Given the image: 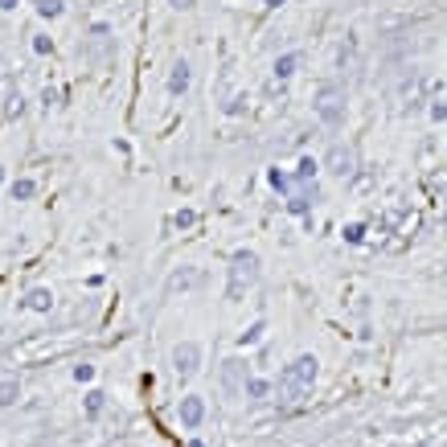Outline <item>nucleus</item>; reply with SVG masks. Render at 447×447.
<instances>
[{
  "label": "nucleus",
  "instance_id": "nucleus-1",
  "mask_svg": "<svg viewBox=\"0 0 447 447\" xmlns=\"http://www.w3.org/2000/svg\"><path fill=\"white\" fill-rule=\"evenodd\" d=\"M316 369H320V361H316L312 353H300V357L287 361L283 373H279V382H275L279 403H304L316 386Z\"/></svg>",
  "mask_w": 447,
  "mask_h": 447
},
{
  "label": "nucleus",
  "instance_id": "nucleus-2",
  "mask_svg": "<svg viewBox=\"0 0 447 447\" xmlns=\"http://www.w3.org/2000/svg\"><path fill=\"white\" fill-rule=\"evenodd\" d=\"M263 259L255 251H234L230 255V283H226V300H242V292L259 279Z\"/></svg>",
  "mask_w": 447,
  "mask_h": 447
},
{
  "label": "nucleus",
  "instance_id": "nucleus-3",
  "mask_svg": "<svg viewBox=\"0 0 447 447\" xmlns=\"http://www.w3.org/2000/svg\"><path fill=\"white\" fill-rule=\"evenodd\" d=\"M312 107H316V115H320V124L341 128V124H345V87H337V83H320Z\"/></svg>",
  "mask_w": 447,
  "mask_h": 447
},
{
  "label": "nucleus",
  "instance_id": "nucleus-4",
  "mask_svg": "<svg viewBox=\"0 0 447 447\" xmlns=\"http://www.w3.org/2000/svg\"><path fill=\"white\" fill-rule=\"evenodd\" d=\"M324 169L341 180L357 177V148H353V144H332V148L324 152Z\"/></svg>",
  "mask_w": 447,
  "mask_h": 447
},
{
  "label": "nucleus",
  "instance_id": "nucleus-5",
  "mask_svg": "<svg viewBox=\"0 0 447 447\" xmlns=\"http://www.w3.org/2000/svg\"><path fill=\"white\" fill-rule=\"evenodd\" d=\"M173 369H177L180 382H189L201 369V345L197 341H180L177 349H173Z\"/></svg>",
  "mask_w": 447,
  "mask_h": 447
},
{
  "label": "nucleus",
  "instance_id": "nucleus-6",
  "mask_svg": "<svg viewBox=\"0 0 447 447\" xmlns=\"http://www.w3.org/2000/svg\"><path fill=\"white\" fill-rule=\"evenodd\" d=\"M246 382H251V378H246V365H242V361H238V357L222 361V390H226V394H242V390H246Z\"/></svg>",
  "mask_w": 447,
  "mask_h": 447
},
{
  "label": "nucleus",
  "instance_id": "nucleus-7",
  "mask_svg": "<svg viewBox=\"0 0 447 447\" xmlns=\"http://www.w3.org/2000/svg\"><path fill=\"white\" fill-rule=\"evenodd\" d=\"M201 419H205V398H197V394H189V398H180V423L193 431V427H201Z\"/></svg>",
  "mask_w": 447,
  "mask_h": 447
},
{
  "label": "nucleus",
  "instance_id": "nucleus-8",
  "mask_svg": "<svg viewBox=\"0 0 447 447\" xmlns=\"http://www.w3.org/2000/svg\"><path fill=\"white\" fill-rule=\"evenodd\" d=\"M189 83H193V66H189V62H177L173 74H169V94H185Z\"/></svg>",
  "mask_w": 447,
  "mask_h": 447
},
{
  "label": "nucleus",
  "instance_id": "nucleus-9",
  "mask_svg": "<svg viewBox=\"0 0 447 447\" xmlns=\"http://www.w3.org/2000/svg\"><path fill=\"white\" fill-rule=\"evenodd\" d=\"M25 308H29V312H49V308H53V292H49V287H33V292L25 296Z\"/></svg>",
  "mask_w": 447,
  "mask_h": 447
},
{
  "label": "nucleus",
  "instance_id": "nucleus-10",
  "mask_svg": "<svg viewBox=\"0 0 447 447\" xmlns=\"http://www.w3.org/2000/svg\"><path fill=\"white\" fill-rule=\"evenodd\" d=\"M267 180L275 185V189H279V193H287V197H292V193H296V185H300V180L292 177V173H279V169H271Z\"/></svg>",
  "mask_w": 447,
  "mask_h": 447
},
{
  "label": "nucleus",
  "instance_id": "nucleus-11",
  "mask_svg": "<svg viewBox=\"0 0 447 447\" xmlns=\"http://www.w3.org/2000/svg\"><path fill=\"white\" fill-rule=\"evenodd\" d=\"M242 394H246L251 403H263V398H267V394H271V382H263V378H251Z\"/></svg>",
  "mask_w": 447,
  "mask_h": 447
},
{
  "label": "nucleus",
  "instance_id": "nucleus-12",
  "mask_svg": "<svg viewBox=\"0 0 447 447\" xmlns=\"http://www.w3.org/2000/svg\"><path fill=\"white\" fill-rule=\"evenodd\" d=\"M296 66H300V58H296V53L275 58V78H292V74H296Z\"/></svg>",
  "mask_w": 447,
  "mask_h": 447
},
{
  "label": "nucleus",
  "instance_id": "nucleus-13",
  "mask_svg": "<svg viewBox=\"0 0 447 447\" xmlns=\"http://www.w3.org/2000/svg\"><path fill=\"white\" fill-rule=\"evenodd\" d=\"M33 193H37V185H33V180H29V177L12 180V197H17V201H29Z\"/></svg>",
  "mask_w": 447,
  "mask_h": 447
},
{
  "label": "nucleus",
  "instance_id": "nucleus-14",
  "mask_svg": "<svg viewBox=\"0 0 447 447\" xmlns=\"http://www.w3.org/2000/svg\"><path fill=\"white\" fill-rule=\"evenodd\" d=\"M103 403H107V394H103V390H90L87 394V419H99V414H103Z\"/></svg>",
  "mask_w": 447,
  "mask_h": 447
},
{
  "label": "nucleus",
  "instance_id": "nucleus-15",
  "mask_svg": "<svg viewBox=\"0 0 447 447\" xmlns=\"http://www.w3.org/2000/svg\"><path fill=\"white\" fill-rule=\"evenodd\" d=\"M21 398V386L17 382H0V406H12Z\"/></svg>",
  "mask_w": 447,
  "mask_h": 447
},
{
  "label": "nucleus",
  "instance_id": "nucleus-16",
  "mask_svg": "<svg viewBox=\"0 0 447 447\" xmlns=\"http://www.w3.org/2000/svg\"><path fill=\"white\" fill-rule=\"evenodd\" d=\"M197 283V271H177L173 279H169V292H177V287H193Z\"/></svg>",
  "mask_w": 447,
  "mask_h": 447
},
{
  "label": "nucleus",
  "instance_id": "nucleus-17",
  "mask_svg": "<svg viewBox=\"0 0 447 447\" xmlns=\"http://www.w3.org/2000/svg\"><path fill=\"white\" fill-rule=\"evenodd\" d=\"M37 12L42 17H58L62 12V0H37Z\"/></svg>",
  "mask_w": 447,
  "mask_h": 447
},
{
  "label": "nucleus",
  "instance_id": "nucleus-18",
  "mask_svg": "<svg viewBox=\"0 0 447 447\" xmlns=\"http://www.w3.org/2000/svg\"><path fill=\"white\" fill-rule=\"evenodd\" d=\"M259 337H263V320H259V324H251V328H246V332H242L238 341H242V345H255Z\"/></svg>",
  "mask_w": 447,
  "mask_h": 447
},
{
  "label": "nucleus",
  "instance_id": "nucleus-19",
  "mask_svg": "<svg viewBox=\"0 0 447 447\" xmlns=\"http://www.w3.org/2000/svg\"><path fill=\"white\" fill-rule=\"evenodd\" d=\"M74 378H78V382H90V378H94V365H87V361L74 365Z\"/></svg>",
  "mask_w": 447,
  "mask_h": 447
},
{
  "label": "nucleus",
  "instance_id": "nucleus-20",
  "mask_svg": "<svg viewBox=\"0 0 447 447\" xmlns=\"http://www.w3.org/2000/svg\"><path fill=\"white\" fill-rule=\"evenodd\" d=\"M345 238H349V242H361V238H365V226H345Z\"/></svg>",
  "mask_w": 447,
  "mask_h": 447
},
{
  "label": "nucleus",
  "instance_id": "nucleus-21",
  "mask_svg": "<svg viewBox=\"0 0 447 447\" xmlns=\"http://www.w3.org/2000/svg\"><path fill=\"white\" fill-rule=\"evenodd\" d=\"M173 222H177V226H193V210H180Z\"/></svg>",
  "mask_w": 447,
  "mask_h": 447
},
{
  "label": "nucleus",
  "instance_id": "nucleus-22",
  "mask_svg": "<svg viewBox=\"0 0 447 447\" xmlns=\"http://www.w3.org/2000/svg\"><path fill=\"white\" fill-rule=\"evenodd\" d=\"M431 119H447V103H435L431 107Z\"/></svg>",
  "mask_w": 447,
  "mask_h": 447
},
{
  "label": "nucleus",
  "instance_id": "nucleus-23",
  "mask_svg": "<svg viewBox=\"0 0 447 447\" xmlns=\"http://www.w3.org/2000/svg\"><path fill=\"white\" fill-rule=\"evenodd\" d=\"M169 4H173V8H193L197 0H169Z\"/></svg>",
  "mask_w": 447,
  "mask_h": 447
},
{
  "label": "nucleus",
  "instance_id": "nucleus-24",
  "mask_svg": "<svg viewBox=\"0 0 447 447\" xmlns=\"http://www.w3.org/2000/svg\"><path fill=\"white\" fill-rule=\"evenodd\" d=\"M0 8H17V0H0Z\"/></svg>",
  "mask_w": 447,
  "mask_h": 447
},
{
  "label": "nucleus",
  "instance_id": "nucleus-25",
  "mask_svg": "<svg viewBox=\"0 0 447 447\" xmlns=\"http://www.w3.org/2000/svg\"><path fill=\"white\" fill-rule=\"evenodd\" d=\"M267 4H271V8H279V4H283V0H267Z\"/></svg>",
  "mask_w": 447,
  "mask_h": 447
},
{
  "label": "nucleus",
  "instance_id": "nucleus-26",
  "mask_svg": "<svg viewBox=\"0 0 447 447\" xmlns=\"http://www.w3.org/2000/svg\"><path fill=\"white\" fill-rule=\"evenodd\" d=\"M0 185H4V169H0Z\"/></svg>",
  "mask_w": 447,
  "mask_h": 447
}]
</instances>
